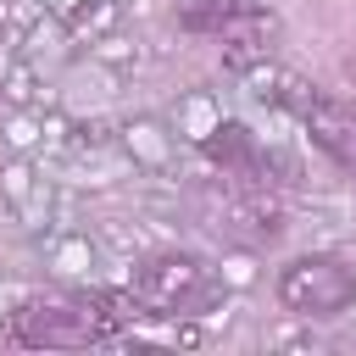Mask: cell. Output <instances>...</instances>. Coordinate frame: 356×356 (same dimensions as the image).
I'll use <instances>...</instances> for the list:
<instances>
[{"instance_id": "1", "label": "cell", "mask_w": 356, "mask_h": 356, "mask_svg": "<svg viewBox=\"0 0 356 356\" xmlns=\"http://www.w3.org/2000/svg\"><path fill=\"white\" fill-rule=\"evenodd\" d=\"M139 312L134 295H33L11 312V334L17 345H33V350H78V345H100L111 334H122Z\"/></svg>"}, {"instance_id": "2", "label": "cell", "mask_w": 356, "mask_h": 356, "mask_svg": "<svg viewBox=\"0 0 356 356\" xmlns=\"http://www.w3.org/2000/svg\"><path fill=\"white\" fill-rule=\"evenodd\" d=\"M217 295H222V284L211 278V267L184 256V250H161V256H145L134 267V300L156 317H195Z\"/></svg>"}, {"instance_id": "3", "label": "cell", "mask_w": 356, "mask_h": 356, "mask_svg": "<svg viewBox=\"0 0 356 356\" xmlns=\"http://www.w3.org/2000/svg\"><path fill=\"white\" fill-rule=\"evenodd\" d=\"M278 300L295 317H339L356 306V273L339 256H295L278 273Z\"/></svg>"}, {"instance_id": "4", "label": "cell", "mask_w": 356, "mask_h": 356, "mask_svg": "<svg viewBox=\"0 0 356 356\" xmlns=\"http://www.w3.org/2000/svg\"><path fill=\"white\" fill-rule=\"evenodd\" d=\"M295 117L306 122V134H312L317 150H328L345 172H356V106L350 100H334V95H317L312 89Z\"/></svg>"}, {"instance_id": "5", "label": "cell", "mask_w": 356, "mask_h": 356, "mask_svg": "<svg viewBox=\"0 0 356 356\" xmlns=\"http://www.w3.org/2000/svg\"><path fill=\"white\" fill-rule=\"evenodd\" d=\"M206 150H211L239 184H261V172H267V156H261V145H256V134H250L245 122H217V128L206 134Z\"/></svg>"}]
</instances>
